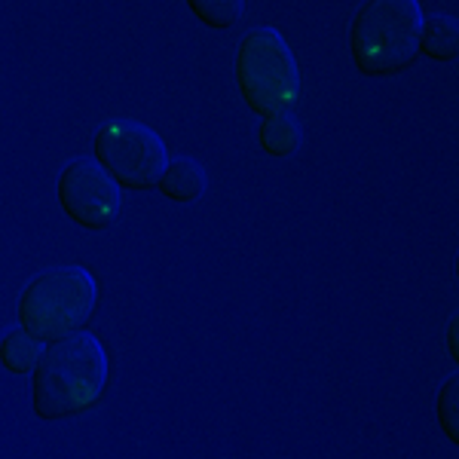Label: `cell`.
Here are the masks:
<instances>
[{"mask_svg": "<svg viewBox=\"0 0 459 459\" xmlns=\"http://www.w3.org/2000/svg\"><path fill=\"white\" fill-rule=\"evenodd\" d=\"M199 25L212 31H227L246 16V0H184Z\"/></svg>", "mask_w": 459, "mask_h": 459, "instance_id": "8fae6325", "label": "cell"}, {"mask_svg": "<svg viewBox=\"0 0 459 459\" xmlns=\"http://www.w3.org/2000/svg\"><path fill=\"white\" fill-rule=\"evenodd\" d=\"M92 160L123 190L144 194V190L157 187L169 162V147L147 123L108 120L92 135Z\"/></svg>", "mask_w": 459, "mask_h": 459, "instance_id": "5b68a950", "label": "cell"}, {"mask_svg": "<svg viewBox=\"0 0 459 459\" xmlns=\"http://www.w3.org/2000/svg\"><path fill=\"white\" fill-rule=\"evenodd\" d=\"M110 361L101 340L89 331L47 343L31 374V407L43 423L83 417L108 389Z\"/></svg>", "mask_w": 459, "mask_h": 459, "instance_id": "6da1fadb", "label": "cell"}, {"mask_svg": "<svg viewBox=\"0 0 459 459\" xmlns=\"http://www.w3.org/2000/svg\"><path fill=\"white\" fill-rule=\"evenodd\" d=\"M435 413H438V426L454 447H459V377H447V383L438 389V402H435Z\"/></svg>", "mask_w": 459, "mask_h": 459, "instance_id": "7c38bea8", "label": "cell"}, {"mask_svg": "<svg viewBox=\"0 0 459 459\" xmlns=\"http://www.w3.org/2000/svg\"><path fill=\"white\" fill-rule=\"evenodd\" d=\"M56 196L65 218L89 233L108 230L123 205V187L92 157L71 160L58 172Z\"/></svg>", "mask_w": 459, "mask_h": 459, "instance_id": "8992f818", "label": "cell"}, {"mask_svg": "<svg viewBox=\"0 0 459 459\" xmlns=\"http://www.w3.org/2000/svg\"><path fill=\"white\" fill-rule=\"evenodd\" d=\"M43 350H47V343L40 337H34L31 331L16 325V328H10L0 337V368L13 377H31Z\"/></svg>", "mask_w": 459, "mask_h": 459, "instance_id": "9c48e42d", "label": "cell"}, {"mask_svg": "<svg viewBox=\"0 0 459 459\" xmlns=\"http://www.w3.org/2000/svg\"><path fill=\"white\" fill-rule=\"evenodd\" d=\"M420 56L432 62H454L459 56V22L454 16L423 19L420 28Z\"/></svg>", "mask_w": 459, "mask_h": 459, "instance_id": "30bf717a", "label": "cell"}, {"mask_svg": "<svg viewBox=\"0 0 459 459\" xmlns=\"http://www.w3.org/2000/svg\"><path fill=\"white\" fill-rule=\"evenodd\" d=\"M157 190L160 196H166L169 203L178 205L199 203L205 196V190H209V172L194 157H169L157 181Z\"/></svg>", "mask_w": 459, "mask_h": 459, "instance_id": "52a82bcc", "label": "cell"}, {"mask_svg": "<svg viewBox=\"0 0 459 459\" xmlns=\"http://www.w3.org/2000/svg\"><path fill=\"white\" fill-rule=\"evenodd\" d=\"M420 0H361L350 22V56L365 77H395L420 56Z\"/></svg>", "mask_w": 459, "mask_h": 459, "instance_id": "7a4b0ae2", "label": "cell"}, {"mask_svg": "<svg viewBox=\"0 0 459 459\" xmlns=\"http://www.w3.org/2000/svg\"><path fill=\"white\" fill-rule=\"evenodd\" d=\"M99 307V282L86 266H49L22 288L16 318L25 331L53 343L83 331Z\"/></svg>", "mask_w": 459, "mask_h": 459, "instance_id": "3957f363", "label": "cell"}, {"mask_svg": "<svg viewBox=\"0 0 459 459\" xmlns=\"http://www.w3.org/2000/svg\"><path fill=\"white\" fill-rule=\"evenodd\" d=\"M447 350L454 359H459V352H456V322H450V328H447Z\"/></svg>", "mask_w": 459, "mask_h": 459, "instance_id": "4fadbf2b", "label": "cell"}, {"mask_svg": "<svg viewBox=\"0 0 459 459\" xmlns=\"http://www.w3.org/2000/svg\"><path fill=\"white\" fill-rule=\"evenodd\" d=\"M236 86L251 114L291 110L300 99V68L294 49L276 28H251L236 47Z\"/></svg>", "mask_w": 459, "mask_h": 459, "instance_id": "277c9868", "label": "cell"}, {"mask_svg": "<svg viewBox=\"0 0 459 459\" xmlns=\"http://www.w3.org/2000/svg\"><path fill=\"white\" fill-rule=\"evenodd\" d=\"M300 144H303V129L291 110H279V114L261 117V126H257V147H261L264 157L288 160L300 151Z\"/></svg>", "mask_w": 459, "mask_h": 459, "instance_id": "ba28073f", "label": "cell"}]
</instances>
